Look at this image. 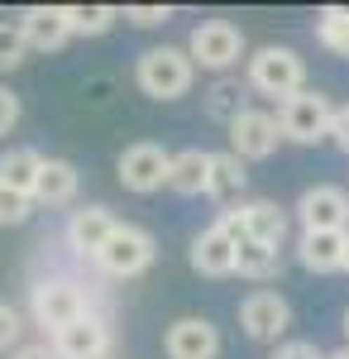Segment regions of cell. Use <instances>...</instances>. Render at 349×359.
<instances>
[{"label":"cell","instance_id":"obj_1","mask_svg":"<svg viewBox=\"0 0 349 359\" xmlns=\"http://www.w3.org/2000/svg\"><path fill=\"white\" fill-rule=\"evenodd\" d=\"M86 311H96V302H91V292L81 287L77 278H67V273L34 278V287H29V326H39L48 340H53L62 326L81 321ZM101 316H106V311H101Z\"/></svg>","mask_w":349,"mask_h":359},{"label":"cell","instance_id":"obj_2","mask_svg":"<svg viewBox=\"0 0 349 359\" xmlns=\"http://www.w3.org/2000/svg\"><path fill=\"white\" fill-rule=\"evenodd\" d=\"M244 86L259 96H273V101H287L296 91H306V62L287 43H264L244 67Z\"/></svg>","mask_w":349,"mask_h":359},{"label":"cell","instance_id":"obj_3","mask_svg":"<svg viewBox=\"0 0 349 359\" xmlns=\"http://www.w3.org/2000/svg\"><path fill=\"white\" fill-rule=\"evenodd\" d=\"M153 259H158V245H153V235L144 225H115V235L101 245V254L91 259V269L101 278H110V283H130V278L149 273Z\"/></svg>","mask_w":349,"mask_h":359},{"label":"cell","instance_id":"obj_4","mask_svg":"<svg viewBox=\"0 0 349 359\" xmlns=\"http://www.w3.org/2000/svg\"><path fill=\"white\" fill-rule=\"evenodd\" d=\"M135 82L144 96H153V101H177V96H187L191 82H196V67H191L187 48H144L135 62Z\"/></svg>","mask_w":349,"mask_h":359},{"label":"cell","instance_id":"obj_5","mask_svg":"<svg viewBox=\"0 0 349 359\" xmlns=\"http://www.w3.org/2000/svg\"><path fill=\"white\" fill-rule=\"evenodd\" d=\"M187 57H191V67H211V72L225 77L244 57V34L230 20H201L187 39Z\"/></svg>","mask_w":349,"mask_h":359},{"label":"cell","instance_id":"obj_6","mask_svg":"<svg viewBox=\"0 0 349 359\" xmlns=\"http://www.w3.org/2000/svg\"><path fill=\"white\" fill-rule=\"evenodd\" d=\"M330 115H335V106L325 101L321 91H296L287 101H278L273 120H278L282 139H292V144H321L330 135Z\"/></svg>","mask_w":349,"mask_h":359},{"label":"cell","instance_id":"obj_7","mask_svg":"<svg viewBox=\"0 0 349 359\" xmlns=\"http://www.w3.org/2000/svg\"><path fill=\"white\" fill-rule=\"evenodd\" d=\"M167 163H172V154L163 149V144H149V139H139L130 144L125 154H120V163H115V177H120V187L135 196H153L167 187Z\"/></svg>","mask_w":349,"mask_h":359},{"label":"cell","instance_id":"obj_8","mask_svg":"<svg viewBox=\"0 0 349 359\" xmlns=\"http://www.w3.org/2000/svg\"><path fill=\"white\" fill-rule=\"evenodd\" d=\"M225 130H230V154L240 163H264V158L278 154V144H282V130H278L273 111H254V106H244Z\"/></svg>","mask_w":349,"mask_h":359},{"label":"cell","instance_id":"obj_9","mask_svg":"<svg viewBox=\"0 0 349 359\" xmlns=\"http://www.w3.org/2000/svg\"><path fill=\"white\" fill-rule=\"evenodd\" d=\"M240 326L249 340H259V345H278L287 326H292V306L282 292H273V287H254L249 297L240 302Z\"/></svg>","mask_w":349,"mask_h":359},{"label":"cell","instance_id":"obj_10","mask_svg":"<svg viewBox=\"0 0 349 359\" xmlns=\"http://www.w3.org/2000/svg\"><path fill=\"white\" fill-rule=\"evenodd\" d=\"M48 345L57 350V359H110L115 331H110V316H101V311H86L81 321L62 326V331H57Z\"/></svg>","mask_w":349,"mask_h":359},{"label":"cell","instance_id":"obj_11","mask_svg":"<svg viewBox=\"0 0 349 359\" xmlns=\"http://www.w3.org/2000/svg\"><path fill=\"white\" fill-rule=\"evenodd\" d=\"M163 355L167 359H220V326L211 316H177L163 331Z\"/></svg>","mask_w":349,"mask_h":359},{"label":"cell","instance_id":"obj_12","mask_svg":"<svg viewBox=\"0 0 349 359\" xmlns=\"http://www.w3.org/2000/svg\"><path fill=\"white\" fill-rule=\"evenodd\" d=\"M301 230H349V192L335 182H316L296 196Z\"/></svg>","mask_w":349,"mask_h":359},{"label":"cell","instance_id":"obj_13","mask_svg":"<svg viewBox=\"0 0 349 359\" xmlns=\"http://www.w3.org/2000/svg\"><path fill=\"white\" fill-rule=\"evenodd\" d=\"M115 216H110V206H77V211H67V225H62V240L67 249L77 254V259H96L101 245H106L110 235H115Z\"/></svg>","mask_w":349,"mask_h":359},{"label":"cell","instance_id":"obj_14","mask_svg":"<svg viewBox=\"0 0 349 359\" xmlns=\"http://www.w3.org/2000/svg\"><path fill=\"white\" fill-rule=\"evenodd\" d=\"M345 235L349 230H301L296 264L306 273H345Z\"/></svg>","mask_w":349,"mask_h":359},{"label":"cell","instance_id":"obj_15","mask_svg":"<svg viewBox=\"0 0 349 359\" xmlns=\"http://www.w3.org/2000/svg\"><path fill=\"white\" fill-rule=\"evenodd\" d=\"M191 269L201 278H230L235 273V240L220 230V225H206L191 235V249H187Z\"/></svg>","mask_w":349,"mask_h":359},{"label":"cell","instance_id":"obj_16","mask_svg":"<svg viewBox=\"0 0 349 359\" xmlns=\"http://www.w3.org/2000/svg\"><path fill=\"white\" fill-rule=\"evenodd\" d=\"M15 25H20V34H25L29 53H57V48L72 39L67 25H62V5H29Z\"/></svg>","mask_w":349,"mask_h":359},{"label":"cell","instance_id":"obj_17","mask_svg":"<svg viewBox=\"0 0 349 359\" xmlns=\"http://www.w3.org/2000/svg\"><path fill=\"white\" fill-rule=\"evenodd\" d=\"M77 192H81L77 163H67V158H43L39 182H34V206L57 211V206H72V201H77Z\"/></svg>","mask_w":349,"mask_h":359},{"label":"cell","instance_id":"obj_18","mask_svg":"<svg viewBox=\"0 0 349 359\" xmlns=\"http://www.w3.org/2000/svg\"><path fill=\"white\" fill-rule=\"evenodd\" d=\"M235 211H240L244 240H259V245H278L282 249V240H287V211H282L278 201L259 196V201H244V206H235Z\"/></svg>","mask_w":349,"mask_h":359},{"label":"cell","instance_id":"obj_19","mask_svg":"<svg viewBox=\"0 0 349 359\" xmlns=\"http://www.w3.org/2000/svg\"><path fill=\"white\" fill-rule=\"evenodd\" d=\"M39 168H43V154L39 149H5L0 154V187H10V192H20L34 201V182H39Z\"/></svg>","mask_w":349,"mask_h":359},{"label":"cell","instance_id":"obj_20","mask_svg":"<svg viewBox=\"0 0 349 359\" xmlns=\"http://www.w3.org/2000/svg\"><path fill=\"white\" fill-rule=\"evenodd\" d=\"M206 172H211V154L206 149H182L167 163V187L177 196H201L206 192Z\"/></svg>","mask_w":349,"mask_h":359},{"label":"cell","instance_id":"obj_21","mask_svg":"<svg viewBox=\"0 0 349 359\" xmlns=\"http://www.w3.org/2000/svg\"><path fill=\"white\" fill-rule=\"evenodd\" d=\"M235 273L249 283H268L282 273V249L278 245H259V240H240L235 245Z\"/></svg>","mask_w":349,"mask_h":359},{"label":"cell","instance_id":"obj_22","mask_svg":"<svg viewBox=\"0 0 349 359\" xmlns=\"http://www.w3.org/2000/svg\"><path fill=\"white\" fill-rule=\"evenodd\" d=\"M115 20H120L115 5H62V25L72 39H101L115 29Z\"/></svg>","mask_w":349,"mask_h":359},{"label":"cell","instance_id":"obj_23","mask_svg":"<svg viewBox=\"0 0 349 359\" xmlns=\"http://www.w3.org/2000/svg\"><path fill=\"white\" fill-rule=\"evenodd\" d=\"M244 182H249V168L225 149V154H211V172H206V196L215 201H230V196L244 192Z\"/></svg>","mask_w":349,"mask_h":359},{"label":"cell","instance_id":"obj_24","mask_svg":"<svg viewBox=\"0 0 349 359\" xmlns=\"http://www.w3.org/2000/svg\"><path fill=\"white\" fill-rule=\"evenodd\" d=\"M201 111L211 115L215 125H230V120L244 111V82H240V77H215V82L206 86Z\"/></svg>","mask_w":349,"mask_h":359},{"label":"cell","instance_id":"obj_25","mask_svg":"<svg viewBox=\"0 0 349 359\" xmlns=\"http://www.w3.org/2000/svg\"><path fill=\"white\" fill-rule=\"evenodd\" d=\"M316 39L335 57H349V10L345 5H325L321 15H316Z\"/></svg>","mask_w":349,"mask_h":359},{"label":"cell","instance_id":"obj_26","mask_svg":"<svg viewBox=\"0 0 349 359\" xmlns=\"http://www.w3.org/2000/svg\"><path fill=\"white\" fill-rule=\"evenodd\" d=\"M25 331H29V316L15 302H0V355H15L25 345Z\"/></svg>","mask_w":349,"mask_h":359},{"label":"cell","instance_id":"obj_27","mask_svg":"<svg viewBox=\"0 0 349 359\" xmlns=\"http://www.w3.org/2000/svg\"><path fill=\"white\" fill-rule=\"evenodd\" d=\"M25 57H29V43H25V34H20V25L0 20V72H15Z\"/></svg>","mask_w":349,"mask_h":359},{"label":"cell","instance_id":"obj_28","mask_svg":"<svg viewBox=\"0 0 349 359\" xmlns=\"http://www.w3.org/2000/svg\"><path fill=\"white\" fill-rule=\"evenodd\" d=\"M120 20H130L135 29H158L172 20V5H130V10H120Z\"/></svg>","mask_w":349,"mask_h":359},{"label":"cell","instance_id":"obj_29","mask_svg":"<svg viewBox=\"0 0 349 359\" xmlns=\"http://www.w3.org/2000/svg\"><path fill=\"white\" fill-rule=\"evenodd\" d=\"M29 216H34V201L10 192V187H0V225H25Z\"/></svg>","mask_w":349,"mask_h":359},{"label":"cell","instance_id":"obj_30","mask_svg":"<svg viewBox=\"0 0 349 359\" xmlns=\"http://www.w3.org/2000/svg\"><path fill=\"white\" fill-rule=\"evenodd\" d=\"M273 359H325V350L316 340H282V345L273 350Z\"/></svg>","mask_w":349,"mask_h":359},{"label":"cell","instance_id":"obj_31","mask_svg":"<svg viewBox=\"0 0 349 359\" xmlns=\"http://www.w3.org/2000/svg\"><path fill=\"white\" fill-rule=\"evenodd\" d=\"M20 115H25V106H20V96H15L10 86H0V135H10V130L20 125Z\"/></svg>","mask_w":349,"mask_h":359},{"label":"cell","instance_id":"obj_32","mask_svg":"<svg viewBox=\"0 0 349 359\" xmlns=\"http://www.w3.org/2000/svg\"><path fill=\"white\" fill-rule=\"evenodd\" d=\"M10 359H57V350L48 345V340H25V345H20Z\"/></svg>","mask_w":349,"mask_h":359},{"label":"cell","instance_id":"obj_33","mask_svg":"<svg viewBox=\"0 0 349 359\" xmlns=\"http://www.w3.org/2000/svg\"><path fill=\"white\" fill-rule=\"evenodd\" d=\"M330 135H335V144L349 154V106H340V111L330 115Z\"/></svg>","mask_w":349,"mask_h":359},{"label":"cell","instance_id":"obj_34","mask_svg":"<svg viewBox=\"0 0 349 359\" xmlns=\"http://www.w3.org/2000/svg\"><path fill=\"white\" fill-rule=\"evenodd\" d=\"M340 331H345V345H349V306H345V316H340Z\"/></svg>","mask_w":349,"mask_h":359},{"label":"cell","instance_id":"obj_35","mask_svg":"<svg viewBox=\"0 0 349 359\" xmlns=\"http://www.w3.org/2000/svg\"><path fill=\"white\" fill-rule=\"evenodd\" d=\"M325 359H349V345H340V350H335V355H325Z\"/></svg>","mask_w":349,"mask_h":359},{"label":"cell","instance_id":"obj_36","mask_svg":"<svg viewBox=\"0 0 349 359\" xmlns=\"http://www.w3.org/2000/svg\"><path fill=\"white\" fill-rule=\"evenodd\" d=\"M345 273H349V235H345Z\"/></svg>","mask_w":349,"mask_h":359}]
</instances>
